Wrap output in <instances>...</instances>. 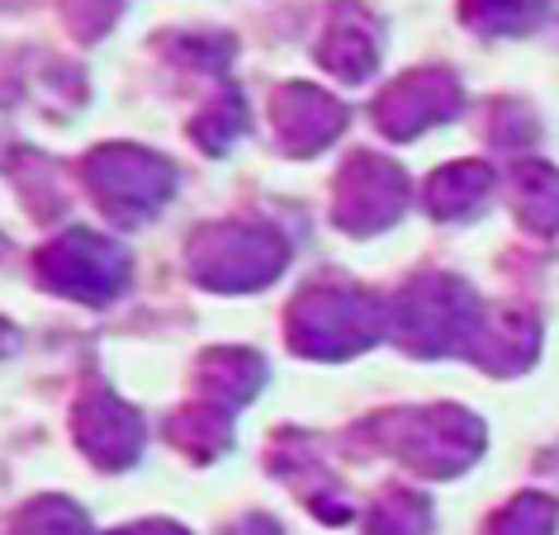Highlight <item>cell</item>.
I'll use <instances>...</instances> for the list:
<instances>
[{
  "label": "cell",
  "instance_id": "6da1fadb",
  "mask_svg": "<svg viewBox=\"0 0 559 535\" xmlns=\"http://www.w3.org/2000/svg\"><path fill=\"white\" fill-rule=\"evenodd\" d=\"M403 342L423 356H441V350H460L479 336V299L445 275H423L417 285L403 289V299L394 304Z\"/></svg>",
  "mask_w": 559,
  "mask_h": 535
},
{
  "label": "cell",
  "instance_id": "9c48e42d",
  "mask_svg": "<svg viewBox=\"0 0 559 535\" xmlns=\"http://www.w3.org/2000/svg\"><path fill=\"white\" fill-rule=\"evenodd\" d=\"M555 521H559L555 498H545V492H522V498H512L493 521H488L484 535H555Z\"/></svg>",
  "mask_w": 559,
  "mask_h": 535
},
{
  "label": "cell",
  "instance_id": "3957f363",
  "mask_svg": "<svg viewBox=\"0 0 559 535\" xmlns=\"http://www.w3.org/2000/svg\"><path fill=\"white\" fill-rule=\"evenodd\" d=\"M380 332V308L366 294H313L295 313V336L313 356H352Z\"/></svg>",
  "mask_w": 559,
  "mask_h": 535
},
{
  "label": "cell",
  "instance_id": "8992f818",
  "mask_svg": "<svg viewBox=\"0 0 559 535\" xmlns=\"http://www.w3.org/2000/svg\"><path fill=\"white\" fill-rule=\"evenodd\" d=\"M374 34L380 29H374L360 5H337L328 44H323V62L332 67V72H342L346 81H366L374 58H380V38Z\"/></svg>",
  "mask_w": 559,
  "mask_h": 535
},
{
  "label": "cell",
  "instance_id": "52a82bcc",
  "mask_svg": "<svg viewBox=\"0 0 559 535\" xmlns=\"http://www.w3.org/2000/svg\"><path fill=\"white\" fill-rule=\"evenodd\" d=\"M488 194H493V171L484 162H460V166H445L441 176H431L427 209L437 218H469L488 204Z\"/></svg>",
  "mask_w": 559,
  "mask_h": 535
},
{
  "label": "cell",
  "instance_id": "5b68a950",
  "mask_svg": "<svg viewBox=\"0 0 559 535\" xmlns=\"http://www.w3.org/2000/svg\"><path fill=\"white\" fill-rule=\"evenodd\" d=\"M460 109V86L445 72H413L380 100V123L394 138H413Z\"/></svg>",
  "mask_w": 559,
  "mask_h": 535
},
{
  "label": "cell",
  "instance_id": "30bf717a",
  "mask_svg": "<svg viewBox=\"0 0 559 535\" xmlns=\"http://www.w3.org/2000/svg\"><path fill=\"white\" fill-rule=\"evenodd\" d=\"M536 15V0H465V20L484 34H526Z\"/></svg>",
  "mask_w": 559,
  "mask_h": 535
},
{
  "label": "cell",
  "instance_id": "7a4b0ae2",
  "mask_svg": "<svg viewBox=\"0 0 559 535\" xmlns=\"http://www.w3.org/2000/svg\"><path fill=\"white\" fill-rule=\"evenodd\" d=\"M394 450L427 474H460L484 450V427L460 407L403 413L394 421Z\"/></svg>",
  "mask_w": 559,
  "mask_h": 535
},
{
  "label": "cell",
  "instance_id": "8fae6325",
  "mask_svg": "<svg viewBox=\"0 0 559 535\" xmlns=\"http://www.w3.org/2000/svg\"><path fill=\"white\" fill-rule=\"evenodd\" d=\"M427 531V502L413 492H389L370 516V535H423Z\"/></svg>",
  "mask_w": 559,
  "mask_h": 535
},
{
  "label": "cell",
  "instance_id": "ba28073f",
  "mask_svg": "<svg viewBox=\"0 0 559 535\" xmlns=\"http://www.w3.org/2000/svg\"><path fill=\"white\" fill-rule=\"evenodd\" d=\"M516 218L536 237L559 233V171L550 162H526L516 171Z\"/></svg>",
  "mask_w": 559,
  "mask_h": 535
},
{
  "label": "cell",
  "instance_id": "277c9868",
  "mask_svg": "<svg viewBox=\"0 0 559 535\" xmlns=\"http://www.w3.org/2000/svg\"><path fill=\"white\" fill-rule=\"evenodd\" d=\"M403 200H408V186L394 162L356 157L342 176L337 218L346 223V233H374L403 214Z\"/></svg>",
  "mask_w": 559,
  "mask_h": 535
}]
</instances>
